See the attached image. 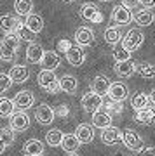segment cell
Instances as JSON below:
<instances>
[{
    "mask_svg": "<svg viewBox=\"0 0 155 156\" xmlns=\"http://www.w3.org/2000/svg\"><path fill=\"white\" fill-rule=\"evenodd\" d=\"M122 142L126 144V147L131 151H141L143 149V139L139 137V134L133 128H126L122 130Z\"/></svg>",
    "mask_w": 155,
    "mask_h": 156,
    "instance_id": "cell-4",
    "label": "cell"
},
{
    "mask_svg": "<svg viewBox=\"0 0 155 156\" xmlns=\"http://www.w3.org/2000/svg\"><path fill=\"white\" fill-rule=\"evenodd\" d=\"M150 104H152V101H150V95L143 94V92L136 94L133 99H131V106H133L134 111H138V109H143V108H148Z\"/></svg>",
    "mask_w": 155,
    "mask_h": 156,
    "instance_id": "cell-31",
    "label": "cell"
},
{
    "mask_svg": "<svg viewBox=\"0 0 155 156\" xmlns=\"http://www.w3.org/2000/svg\"><path fill=\"white\" fill-rule=\"evenodd\" d=\"M139 156H155V147H145L139 151Z\"/></svg>",
    "mask_w": 155,
    "mask_h": 156,
    "instance_id": "cell-43",
    "label": "cell"
},
{
    "mask_svg": "<svg viewBox=\"0 0 155 156\" xmlns=\"http://www.w3.org/2000/svg\"><path fill=\"white\" fill-rule=\"evenodd\" d=\"M80 16H82V19H85L91 24L103 23V14H101L100 7L96 5V4H91V2H87V4H84L80 7Z\"/></svg>",
    "mask_w": 155,
    "mask_h": 156,
    "instance_id": "cell-3",
    "label": "cell"
},
{
    "mask_svg": "<svg viewBox=\"0 0 155 156\" xmlns=\"http://www.w3.org/2000/svg\"><path fill=\"white\" fill-rule=\"evenodd\" d=\"M14 109H16V106H14L12 99H7V97H0V116H2V118L11 116L12 113H14Z\"/></svg>",
    "mask_w": 155,
    "mask_h": 156,
    "instance_id": "cell-32",
    "label": "cell"
},
{
    "mask_svg": "<svg viewBox=\"0 0 155 156\" xmlns=\"http://www.w3.org/2000/svg\"><path fill=\"white\" fill-rule=\"evenodd\" d=\"M25 26H26L32 33L39 35L42 30H44V17L39 16V14H28L26 16V23H25Z\"/></svg>",
    "mask_w": 155,
    "mask_h": 156,
    "instance_id": "cell-27",
    "label": "cell"
},
{
    "mask_svg": "<svg viewBox=\"0 0 155 156\" xmlns=\"http://www.w3.org/2000/svg\"><path fill=\"white\" fill-rule=\"evenodd\" d=\"M103 37H105V42L110 45H119V42H122V31L119 26H108V28L105 30V33H103Z\"/></svg>",
    "mask_w": 155,
    "mask_h": 156,
    "instance_id": "cell-29",
    "label": "cell"
},
{
    "mask_svg": "<svg viewBox=\"0 0 155 156\" xmlns=\"http://www.w3.org/2000/svg\"><path fill=\"white\" fill-rule=\"evenodd\" d=\"M75 137L78 139L80 144H89L94 139V127H91L89 123H80L75 130Z\"/></svg>",
    "mask_w": 155,
    "mask_h": 156,
    "instance_id": "cell-15",
    "label": "cell"
},
{
    "mask_svg": "<svg viewBox=\"0 0 155 156\" xmlns=\"http://www.w3.org/2000/svg\"><path fill=\"white\" fill-rule=\"evenodd\" d=\"M19 44H21L19 35H17L16 31H9V33H6V37L2 38L0 47H4L6 50H9V52H14V54H16V50H17V47H19Z\"/></svg>",
    "mask_w": 155,
    "mask_h": 156,
    "instance_id": "cell-23",
    "label": "cell"
},
{
    "mask_svg": "<svg viewBox=\"0 0 155 156\" xmlns=\"http://www.w3.org/2000/svg\"><path fill=\"white\" fill-rule=\"evenodd\" d=\"M133 19V14H131V9H127L122 4H117L113 9H112V21L119 24V26H124V24H129Z\"/></svg>",
    "mask_w": 155,
    "mask_h": 156,
    "instance_id": "cell-7",
    "label": "cell"
},
{
    "mask_svg": "<svg viewBox=\"0 0 155 156\" xmlns=\"http://www.w3.org/2000/svg\"><path fill=\"white\" fill-rule=\"evenodd\" d=\"M65 56H66V61L72 64V66L78 68L82 66L84 61H85V52H84V47H80V45L77 44H72V47L65 52Z\"/></svg>",
    "mask_w": 155,
    "mask_h": 156,
    "instance_id": "cell-9",
    "label": "cell"
},
{
    "mask_svg": "<svg viewBox=\"0 0 155 156\" xmlns=\"http://www.w3.org/2000/svg\"><path fill=\"white\" fill-rule=\"evenodd\" d=\"M94 42V31L89 28V26H80L75 31V44L80 47H87Z\"/></svg>",
    "mask_w": 155,
    "mask_h": 156,
    "instance_id": "cell-13",
    "label": "cell"
},
{
    "mask_svg": "<svg viewBox=\"0 0 155 156\" xmlns=\"http://www.w3.org/2000/svg\"><path fill=\"white\" fill-rule=\"evenodd\" d=\"M58 82H59V90L66 94H75L78 89V80L73 75H63L61 78H58Z\"/></svg>",
    "mask_w": 155,
    "mask_h": 156,
    "instance_id": "cell-19",
    "label": "cell"
},
{
    "mask_svg": "<svg viewBox=\"0 0 155 156\" xmlns=\"http://www.w3.org/2000/svg\"><path fill=\"white\" fill-rule=\"evenodd\" d=\"M7 147H9V146H7L6 142H4V139H2V137H0V154H2V153H4V151H6Z\"/></svg>",
    "mask_w": 155,
    "mask_h": 156,
    "instance_id": "cell-45",
    "label": "cell"
},
{
    "mask_svg": "<svg viewBox=\"0 0 155 156\" xmlns=\"http://www.w3.org/2000/svg\"><path fill=\"white\" fill-rule=\"evenodd\" d=\"M44 56V47L37 42H30L26 49V61L32 64H40V59Z\"/></svg>",
    "mask_w": 155,
    "mask_h": 156,
    "instance_id": "cell-18",
    "label": "cell"
},
{
    "mask_svg": "<svg viewBox=\"0 0 155 156\" xmlns=\"http://www.w3.org/2000/svg\"><path fill=\"white\" fill-rule=\"evenodd\" d=\"M139 4H141L145 9H153L155 7V0H139Z\"/></svg>",
    "mask_w": 155,
    "mask_h": 156,
    "instance_id": "cell-44",
    "label": "cell"
},
{
    "mask_svg": "<svg viewBox=\"0 0 155 156\" xmlns=\"http://www.w3.org/2000/svg\"><path fill=\"white\" fill-rule=\"evenodd\" d=\"M39 85L45 92H49V94H58L59 92V82H58V76L54 75V71H49V69H42L39 73Z\"/></svg>",
    "mask_w": 155,
    "mask_h": 156,
    "instance_id": "cell-1",
    "label": "cell"
},
{
    "mask_svg": "<svg viewBox=\"0 0 155 156\" xmlns=\"http://www.w3.org/2000/svg\"><path fill=\"white\" fill-rule=\"evenodd\" d=\"M61 140H63V132L58 130V128H52V130H49V132L45 134V142L49 146H52V147L61 146Z\"/></svg>",
    "mask_w": 155,
    "mask_h": 156,
    "instance_id": "cell-33",
    "label": "cell"
},
{
    "mask_svg": "<svg viewBox=\"0 0 155 156\" xmlns=\"http://www.w3.org/2000/svg\"><path fill=\"white\" fill-rule=\"evenodd\" d=\"M0 137L4 139V142H6L7 146H11L12 142H14V130H12L11 127L9 128H2V130H0Z\"/></svg>",
    "mask_w": 155,
    "mask_h": 156,
    "instance_id": "cell-39",
    "label": "cell"
},
{
    "mask_svg": "<svg viewBox=\"0 0 155 156\" xmlns=\"http://www.w3.org/2000/svg\"><path fill=\"white\" fill-rule=\"evenodd\" d=\"M16 33L19 35V38L25 40V42H33V40H35V33H32V31L25 26V23H21V24L17 26Z\"/></svg>",
    "mask_w": 155,
    "mask_h": 156,
    "instance_id": "cell-35",
    "label": "cell"
},
{
    "mask_svg": "<svg viewBox=\"0 0 155 156\" xmlns=\"http://www.w3.org/2000/svg\"><path fill=\"white\" fill-rule=\"evenodd\" d=\"M150 101H152V104L155 106V89L152 90V94H150Z\"/></svg>",
    "mask_w": 155,
    "mask_h": 156,
    "instance_id": "cell-46",
    "label": "cell"
},
{
    "mask_svg": "<svg viewBox=\"0 0 155 156\" xmlns=\"http://www.w3.org/2000/svg\"><path fill=\"white\" fill-rule=\"evenodd\" d=\"M23 154L25 156H37L44 154V142L39 139H30L23 146Z\"/></svg>",
    "mask_w": 155,
    "mask_h": 156,
    "instance_id": "cell-22",
    "label": "cell"
},
{
    "mask_svg": "<svg viewBox=\"0 0 155 156\" xmlns=\"http://www.w3.org/2000/svg\"><path fill=\"white\" fill-rule=\"evenodd\" d=\"M54 118H56V113L49 104H40L35 109V120L40 125H51V123L54 122Z\"/></svg>",
    "mask_w": 155,
    "mask_h": 156,
    "instance_id": "cell-11",
    "label": "cell"
},
{
    "mask_svg": "<svg viewBox=\"0 0 155 156\" xmlns=\"http://www.w3.org/2000/svg\"><path fill=\"white\" fill-rule=\"evenodd\" d=\"M122 5H126L127 9H134L139 5V0H122Z\"/></svg>",
    "mask_w": 155,
    "mask_h": 156,
    "instance_id": "cell-42",
    "label": "cell"
},
{
    "mask_svg": "<svg viewBox=\"0 0 155 156\" xmlns=\"http://www.w3.org/2000/svg\"><path fill=\"white\" fill-rule=\"evenodd\" d=\"M110 78L105 76V75H98V76L93 80V83H91V90L96 92V94H100L101 97H105L106 92H108V87H110Z\"/></svg>",
    "mask_w": 155,
    "mask_h": 156,
    "instance_id": "cell-20",
    "label": "cell"
},
{
    "mask_svg": "<svg viewBox=\"0 0 155 156\" xmlns=\"http://www.w3.org/2000/svg\"><path fill=\"white\" fill-rule=\"evenodd\" d=\"M12 102H14V106H16L17 109H21V111H26L28 108L33 106L35 95L32 94L30 90H21V92H17V94L14 95Z\"/></svg>",
    "mask_w": 155,
    "mask_h": 156,
    "instance_id": "cell-10",
    "label": "cell"
},
{
    "mask_svg": "<svg viewBox=\"0 0 155 156\" xmlns=\"http://www.w3.org/2000/svg\"><path fill=\"white\" fill-rule=\"evenodd\" d=\"M70 47H72V42H70V40H66V38L59 40V44H58V49H59V52H66Z\"/></svg>",
    "mask_w": 155,
    "mask_h": 156,
    "instance_id": "cell-41",
    "label": "cell"
},
{
    "mask_svg": "<svg viewBox=\"0 0 155 156\" xmlns=\"http://www.w3.org/2000/svg\"><path fill=\"white\" fill-rule=\"evenodd\" d=\"M134 23L138 24V26H150L152 23L155 21V14L152 12V9H141V11H138L136 14L133 16Z\"/></svg>",
    "mask_w": 155,
    "mask_h": 156,
    "instance_id": "cell-25",
    "label": "cell"
},
{
    "mask_svg": "<svg viewBox=\"0 0 155 156\" xmlns=\"http://www.w3.org/2000/svg\"><path fill=\"white\" fill-rule=\"evenodd\" d=\"M37 156H44V154H37Z\"/></svg>",
    "mask_w": 155,
    "mask_h": 156,
    "instance_id": "cell-50",
    "label": "cell"
},
{
    "mask_svg": "<svg viewBox=\"0 0 155 156\" xmlns=\"http://www.w3.org/2000/svg\"><path fill=\"white\" fill-rule=\"evenodd\" d=\"M61 147H63V151H66L68 154H73V153L78 151L80 142L75 137V134H65L63 135V140H61Z\"/></svg>",
    "mask_w": 155,
    "mask_h": 156,
    "instance_id": "cell-28",
    "label": "cell"
},
{
    "mask_svg": "<svg viewBox=\"0 0 155 156\" xmlns=\"http://www.w3.org/2000/svg\"><path fill=\"white\" fill-rule=\"evenodd\" d=\"M113 71L117 73V76H120V78H129V76H133V73L136 71V64H134L133 59L115 62V66H113Z\"/></svg>",
    "mask_w": 155,
    "mask_h": 156,
    "instance_id": "cell-17",
    "label": "cell"
},
{
    "mask_svg": "<svg viewBox=\"0 0 155 156\" xmlns=\"http://www.w3.org/2000/svg\"><path fill=\"white\" fill-rule=\"evenodd\" d=\"M9 127L14 130V132H25L30 127V116H28L25 111H14L11 115V122H9Z\"/></svg>",
    "mask_w": 155,
    "mask_h": 156,
    "instance_id": "cell-8",
    "label": "cell"
},
{
    "mask_svg": "<svg viewBox=\"0 0 155 156\" xmlns=\"http://www.w3.org/2000/svg\"><path fill=\"white\" fill-rule=\"evenodd\" d=\"M14 11H16L17 16H28V14H32L33 11V2L32 0H16L14 2Z\"/></svg>",
    "mask_w": 155,
    "mask_h": 156,
    "instance_id": "cell-30",
    "label": "cell"
},
{
    "mask_svg": "<svg viewBox=\"0 0 155 156\" xmlns=\"http://www.w3.org/2000/svg\"><path fill=\"white\" fill-rule=\"evenodd\" d=\"M11 85H12V80L9 78V75L7 73H0V94L7 92L11 89Z\"/></svg>",
    "mask_w": 155,
    "mask_h": 156,
    "instance_id": "cell-38",
    "label": "cell"
},
{
    "mask_svg": "<svg viewBox=\"0 0 155 156\" xmlns=\"http://www.w3.org/2000/svg\"><path fill=\"white\" fill-rule=\"evenodd\" d=\"M19 24H21V19L16 17V16H11V14H4V16H0V28H2V31H6V33H9V31H16Z\"/></svg>",
    "mask_w": 155,
    "mask_h": 156,
    "instance_id": "cell-26",
    "label": "cell"
},
{
    "mask_svg": "<svg viewBox=\"0 0 155 156\" xmlns=\"http://www.w3.org/2000/svg\"><path fill=\"white\" fill-rule=\"evenodd\" d=\"M61 57L56 50H44V56L40 59V64H42V69H49V71H54L56 68L59 66Z\"/></svg>",
    "mask_w": 155,
    "mask_h": 156,
    "instance_id": "cell-12",
    "label": "cell"
},
{
    "mask_svg": "<svg viewBox=\"0 0 155 156\" xmlns=\"http://www.w3.org/2000/svg\"><path fill=\"white\" fill-rule=\"evenodd\" d=\"M145 42V35L141 30H129L127 33L122 37V47L129 52L138 50Z\"/></svg>",
    "mask_w": 155,
    "mask_h": 156,
    "instance_id": "cell-2",
    "label": "cell"
},
{
    "mask_svg": "<svg viewBox=\"0 0 155 156\" xmlns=\"http://www.w3.org/2000/svg\"><path fill=\"white\" fill-rule=\"evenodd\" d=\"M139 75L143 78H155V64H150V62H143L139 66Z\"/></svg>",
    "mask_w": 155,
    "mask_h": 156,
    "instance_id": "cell-36",
    "label": "cell"
},
{
    "mask_svg": "<svg viewBox=\"0 0 155 156\" xmlns=\"http://www.w3.org/2000/svg\"><path fill=\"white\" fill-rule=\"evenodd\" d=\"M70 156H78V154H77V153H73V154H70Z\"/></svg>",
    "mask_w": 155,
    "mask_h": 156,
    "instance_id": "cell-48",
    "label": "cell"
},
{
    "mask_svg": "<svg viewBox=\"0 0 155 156\" xmlns=\"http://www.w3.org/2000/svg\"><path fill=\"white\" fill-rule=\"evenodd\" d=\"M65 4H72V2H77V0H63Z\"/></svg>",
    "mask_w": 155,
    "mask_h": 156,
    "instance_id": "cell-47",
    "label": "cell"
},
{
    "mask_svg": "<svg viewBox=\"0 0 155 156\" xmlns=\"http://www.w3.org/2000/svg\"><path fill=\"white\" fill-rule=\"evenodd\" d=\"M113 59H115V62L127 61V59H131V52L126 50L124 47H115L113 49Z\"/></svg>",
    "mask_w": 155,
    "mask_h": 156,
    "instance_id": "cell-37",
    "label": "cell"
},
{
    "mask_svg": "<svg viewBox=\"0 0 155 156\" xmlns=\"http://www.w3.org/2000/svg\"><path fill=\"white\" fill-rule=\"evenodd\" d=\"M100 2H110V0H100Z\"/></svg>",
    "mask_w": 155,
    "mask_h": 156,
    "instance_id": "cell-49",
    "label": "cell"
},
{
    "mask_svg": "<svg viewBox=\"0 0 155 156\" xmlns=\"http://www.w3.org/2000/svg\"><path fill=\"white\" fill-rule=\"evenodd\" d=\"M0 59L2 61H6V62H11L16 59V54L14 52H9V50H6L4 47H0Z\"/></svg>",
    "mask_w": 155,
    "mask_h": 156,
    "instance_id": "cell-40",
    "label": "cell"
},
{
    "mask_svg": "<svg viewBox=\"0 0 155 156\" xmlns=\"http://www.w3.org/2000/svg\"><path fill=\"white\" fill-rule=\"evenodd\" d=\"M101 140L108 146L119 144L122 140V130H119L117 127H112V125L103 128V132H101Z\"/></svg>",
    "mask_w": 155,
    "mask_h": 156,
    "instance_id": "cell-16",
    "label": "cell"
},
{
    "mask_svg": "<svg viewBox=\"0 0 155 156\" xmlns=\"http://www.w3.org/2000/svg\"><path fill=\"white\" fill-rule=\"evenodd\" d=\"M103 104H105V111L110 113V115H120L122 113V102H117V101H103Z\"/></svg>",
    "mask_w": 155,
    "mask_h": 156,
    "instance_id": "cell-34",
    "label": "cell"
},
{
    "mask_svg": "<svg viewBox=\"0 0 155 156\" xmlns=\"http://www.w3.org/2000/svg\"><path fill=\"white\" fill-rule=\"evenodd\" d=\"M112 125V115L110 113H106L105 109H98V111L93 113V127L96 128H106V127H110Z\"/></svg>",
    "mask_w": 155,
    "mask_h": 156,
    "instance_id": "cell-21",
    "label": "cell"
},
{
    "mask_svg": "<svg viewBox=\"0 0 155 156\" xmlns=\"http://www.w3.org/2000/svg\"><path fill=\"white\" fill-rule=\"evenodd\" d=\"M9 78L12 80V83H25L30 78V69L25 64H14L9 71Z\"/></svg>",
    "mask_w": 155,
    "mask_h": 156,
    "instance_id": "cell-14",
    "label": "cell"
},
{
    "mask_svg": "<svg viewBox=\"0 0 155 156\" xmlns=\"http://www.w3.org/2000/svg\"><path fill=\"white\" fill-rule=\"evenodd\" d=\"M80 104H82V108H84L85 113H94L103 106V97H101L100 94H96V92L91 90V92H87V94H84Z\"/></svg>",
    "mask_w": 155,
    "mask_h": 156,
    "instance_id": "cell-5",
    "label": "cell"
},
{
    "mask_svg": "<svg viewBox=\"0 0 155 156\" xmlns=\"http://www.w3.org/2000/svg\"><path fill=\"white\" fill-rule=\"evenodd\" d=\"M134 120L138 123H141V125H150V123H153L155 122V106H148V108H143V109H138Z\"/></svg>",
    "mask_w": 155,
    "mask_h": 156,
    "instance_id": "cell-24",
    "label": "cell"
},
{
    "mask_svg": "<svg viewBox=\"0 0 155 156\" xmlns=\"http://www.w3.org/2000/svg\"><path fill=\"white\" fill-rule=\"evenodd\" d=\"M106 95H108V99H112V101L124 102L129 95V89H127V85L122 83V82H113V83H110V87H108Z\"/></svg>",
    "mask_w": 155,
    "mask_h": 156,
    "instance_id": "cell-6",
    "label": "cell"
}]
</instances>
